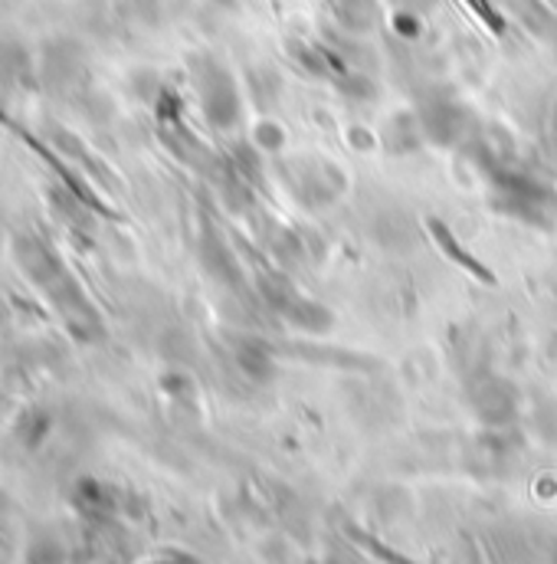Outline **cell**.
I'll return each mask as SVG.
<instances>
[{
    "label": "cell",
    "mask_w": 557,
    "mask_h": 564,
    "mask_svg": "<svg viewBox=\"0 0 557 564\" xmlns=\"http://www.w3.org/2000/svg\"><path fill=\"white\" fill-rule=\"evenodd\" d=\"M394 26H401L407 36H417L419 33V26H417V20L414 17H407V13H401V17H394Z\"/></svg>",
    "instance_id": "cell-1"
}]
</instances>
